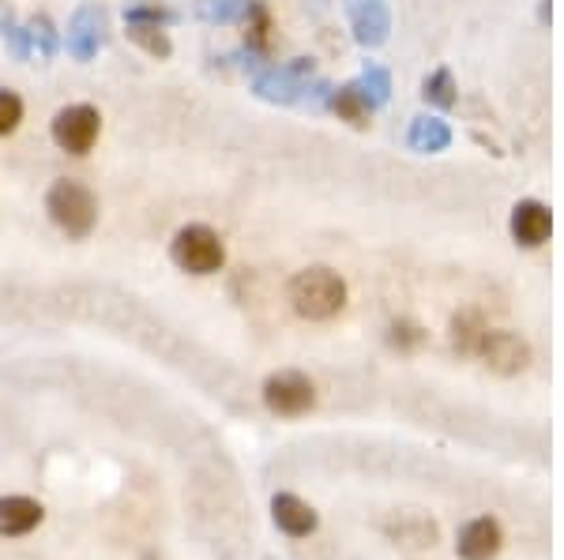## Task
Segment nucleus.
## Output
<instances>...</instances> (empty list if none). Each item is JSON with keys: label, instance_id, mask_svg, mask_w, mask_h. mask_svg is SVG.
Wrapping results in <instances>:
<instances>
[{"label": "nucleus", "instance_id": "obj_2", "mask_svg": "<svg viewBox=\"0 0 564 560\" xmlns=\"http://www.w3.org/2000/svg\"><path fill=\"white\" fill-rule=\"evenodd\" d=\"M46 211L69 238L83 241L98 222V199L87 185H79V181L72 178H61L46 192Z\"/></svg>", "mask_w": 564, "mask_h": 560}, {"label": "nucleus", "instance_id": "obj_11", "mask_svg": "<svg viewBox=\"0 0 564 560\" xmlns=\"http://www.w3.org/2000/svg\"><path fill=\"white\" fill-rule=\"evenodd\" d=\"M392 534L403 541V546H433V538H437V526L426 520V515H418V512H406L395 520L392 526Z\"/></svg>", "mask_w": 564, "mask_h": 560}, {"label": "nucleus", "instance_id": "obj_4", "mask_svg": "<svg viewBox=\"0 0 564 560\" xmlns=\"http://www.w3.org/2000/svg\"><path fill=\"white\" fill-rule=\"evenodd\" d=\"M53 144L69 155H87L90 147L98 144V132H102V113L95 106H64L61 113L53 117Z\"/></svg>", "mask_w": 564, "mask_h": 560}, {"label": "nucleus", "instance_id": "obj_13", "mask_svg": "<svg viewBox=\"0 0 564 560\" xmlns=\"http://www.w3.org/2000/svg\"><path fill=\"white\" fill-rule=\"evenodd\" d=\"M482 324L475 320V316H455L452 320V339L459 350H478V342H482Z\"/></svg>", "mask_w": 564, "mask_h": 560}, {"label": "nucleus", "instance_id": "obj_14", "mask_svg": "<svg viewBox=\"0 0 564 560\" xmlns=\"http://www.w3.org/2000/svg\"><path fill=\"white\" fill-rule=\"evenodd\" d=\"M132 38L144 41V46L151 49L155 57H165V53H170V41H165L162 35H147V27H132Z\"/></svg>", "mask_w": 564, "mask_h": 560}, {"label": "nucleus", "instance_id": "obj_6", "mask_svg": "<svg viewBox=\"0 0 564 560\" xmlns=\"http://www.w3.org/2000/svg\"><path fill=\"white\" fill-rule=\"evenodd\" d=\"M478 354L486 357L489 369L508 373V376L527 369L530 362V346L519 336H512V331H486L482 342H478Z\"/></svg>", "mask_w": 564, "mask_h": 560}, {"label": "nucleus", "instance_id": "obj_1", "mask_svg": "<svg viewBox=\"0 0 564 560\" xmlns=\"http://www.w3.org/2000/svg\"><path fill=\"white\" fill-rule=\"evenodd\" d=\"M286 297L294 313L305 316V320H331L346 305V282L328 267H309V271H297L290 279Z\"/></svg>", "mask_w": 564, "mask_h": 560}, {"label": "nucleus", "instance_id": "obj_5", "mask_svg": "<svg viewBox=\"0 0 564 560\" xmlns=\"http://www.w3.org/2000/svg\"><path fill=\"white\" fill-rule=\"evenodd\" d=\"M263 403L282 417H297V414L312 411V403H317V388H312L309 376L286 369V373L268 376V384H263Z\"/></svg>", "mask_w": 564, "mask_h": 560}, {"label": "nucleus", "instance_id": "obj_9", "mask_svg": "<svg viewBox=\"0 0 564 560\" xmlns=\"http://www.w3.org/2000/svg\"><path fill=\"white\" fill-rule=\"evenodd\" d=\"M271 512H275L279 531H286L290 538H305V534L317 531V512H312V508L305 504V500L290 497V492H282V497H275Z\"/></svg>", "mask_w": 564, "mask_h": 560}, {"label": "nucleus", "instance_id": "obj_10", "mask_svg": "<svg viewBox=\"0 0 564 560\" xmlns=\"http://www.w3.org/2000/svg\"><path fill=\"white\" fill-rule=\"evenodd\" d=\"M41 523V504L27 497H8L0 500V534L4 538H20V534H30Z\"/></svg>", "mask_w": 564, "mask_h": 560}, {"label": "nucleus", "instance_id": "obj_8", "mask_svg": "<svg viewBox=\"0 0 564 560\" xmlns=\"http://www.w3.org/2000/svg\"><path fill=\"white\" fill-rule=\"evenodd\" d=\"M553 222H550V211H545L538 199H524V204L512 211V238L527 248H538L545 238H550Z\"/></svg>", "mask_w": 564, "mask_h": 560}, {"label": "nucleus", "instance_id": "obj_12", "mask_svg": "<svg viewBox=\"0 0 564 560\" xmlns=\"http://www.w3.org/2000/svg\"><path fill=\"white\" fill-rule=\"evenodd\" d=\"M23 121V98L15 90H0V136H12Z\"/></svg>", "mask_w": 564, "mask_h": 560}, {"label": "nucleus", "instance_id": "obj_3", "mask_svg": "<svg viewBox=\"0 0 564 560\" xmlns=\"http://www.w3.org/2000/svg\"><path fill=\"white\" fill-rule=\"evenodd\" d=\"M170 256H173V264L188 275H214V271H222V264H226L222 238L211 230V226H200V222L177 230V238H173V245H170Z\"/></svg>", "mask_w": 564, "mask_h": 560}, {"label": "nucleus", "instance_id": "obj_7", "mask_svg": "<svg viewBox=\"0 0 564 560\" xmlns=\"http://www.w3.org/2000/svg\"><path fill=\"white\" fill-rule=\"evenodd\" d=\"M501 526H496V520H475L467 523L459 531V557L463 560H493L496 553H501Z\"/></svg>", "mask_w": 564, "mask_h": 560}]
</instances>
